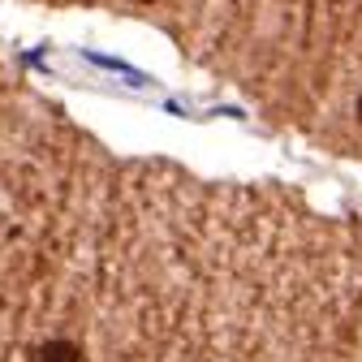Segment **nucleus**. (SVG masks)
I'll return each mask as SVG.
<instances>
[{
  "mask_svg": "<svg viewBox=\"0 0 362 362\" xmlns=\"http://www.w3.org/2000/svg\"><path fill=\"white\" fill-rule=\"evenodd\" d=\"M35 362H82V349L74 341H48V345H39V358Z\"/></svg>",
  "mask_w": 362,
  "mask_h": 362,
  "instance_id": "obj_1",
  "label": "nucleus"
},
{
  "mask_svg": "<svg viewBox=\"0 0 362 362\" xmlns=\"http://www.w3.org/2000/svg\"><path fill=\"white\" fill-rule=\"evenodd\" d=\"M358 121H362V95H358Z\"/></svg>",
  "mask_w": 362,
  "mask_h": 362,
  "instance_id": "obj_2",
  "label": "nucleus"
},
{
  "mask_svg": "<svg viewBox=\"0 0 362 362\" xmlns=\"http://www.w3.org/2000/svg\"><path fill=\"white\" fill-rule=\"evenodd\" d=\"M139 5H156V0H139Z\"/></svg>",
  "mask_w": 362,
  "mask_h": 362,
  "instance_id": "obj_3",
  "label": "nucleus"
}]
</instances>
